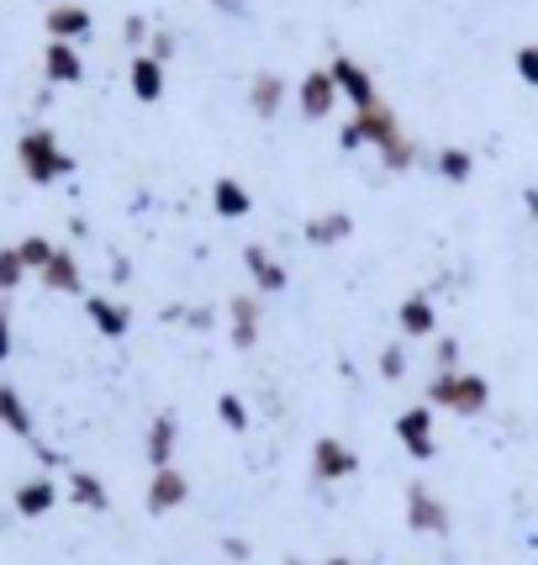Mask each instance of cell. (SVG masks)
<instances>
[{
  "instance_id": "obj_1",
  "label": "cell",
  "mask_w": 538,
  "mask_h": 565,
  "mask_svg": "<svg viewBox=\"0 0 538 565\" xmlns=\"http://www.w3.org/2000/svg\"><path fill=\"white\" fill-rule=\"evenodd\" d=\"M348 122L359 127L365 148H375V153H380V164H386L391 174H407L417 164V143L401 132V122H396V111L386 106V100H375V106H365V111H354Z\"/></svg>"
},
{
  "instance_id": "obj_13",
  "label": "cell",
  "mask_w": 538,
  "mask_h": 565,
  "mask_svg": "<svg viewBox=\"0 0 538 565\" xmlns=\"http://www.w3.org/2000/svg\"><path fill=\"white\" fill-rule=\"evenodd\" d=\"M43 26H49V43H85L96 22H90V11H85V6H49Z\"/></svg>"
},
{
  "instance_id": "obj_30",
  "label": "cell",
  "mask_w": 538,
  "mask_h": 565,
  "mask_svg": "<svg viewBox=\"0 0 538 565\" xmlns=\"http://www.w3.org/2000/svg\"><path fill=\"white\" fill-rule=\"evenodd\" d=\"M380 375H386V381H401V375H407V344L380 349Z\"/></svg>"
},
{
  "instance_id": "obj_31",
  "label": "cell",
  "mask_w": 538,
  "mask_h": 565,
  "mask_svg": "<svg viewBox=\"0 0 538 565\" xmlns=\"http://www.w3.org/2000/svg\"><path fill=\"white\" fill-rule=\"evenodd\" d=\"M433 365H439V370H460V339H439V349H433Z\"/></svg>"
},
{
  "instance_id": "obj_8",
  "label": "cell",
  "mask_w": 538,
  "mask_h": 565,
  "mask_svg": "<svg viewBox=\"0 0 538 565\" xmlns=\"http://www.w3.org/2000/svg\"><path fill=\"white\" fill-rule=\"evenodd\" d=\"M354 470H359V455H354L343 439L322 434V439L312 444V481H322V487H327V481H348Z\"/></svg>"
},
{
  "instance_id": "obj_33",
  "label": "cell",
  "mask_w": 538,
  "mask_h": 565,
  "mask_svg": "<svg viewBox=\"0 0 538 565\" xmlns=\"http://www.w3.org/2000/svg\"><path fill=\"white\" fill-rule=\"evenodd\" d=\"M148 53H153L159 64H170V53H174V38H170V32H153V38H148Z\"/></svg>"
},
{
  "instance_id": "obj_39",
  "label": "cell",
  "mask_w": 538,
  "mask_h": 565,
  "mask_svg": "<svg viewBox=\"0 0 538 565\" xmlns=\"http://www.w3.org/2000/svg\"><path fill=\"white\" fill-rule=\"evenodd\" d=\"M322 565H354V561H348V555H333V561H322Z\"/></svg>"
},
{
  "instance_id": "obj_22",
  "label": "cell",
  "mask_w": 538,
  "mask_h": 565,
  "mask_svg": "<svg viewBox=\"0 0 538 565\" xmlns=\"http://www.w3.org/2000/svg\"><path fill=\"white\" fill-rule=\"evenodd\" d=\"M37 280H43L49 291H58V296H79V286H85V280H79V259H74L69 248H53V259L43 265Z\"/></svg>"
},
{
  "instance_id": "obj_24",
  "label": "cell",
  "mask_w": 538,
  "mask_h": 565,
  "mask_svg": "<svg viewBox=\"0 0 538 565\" xmlns=\"http://www.w3.org/2000/svg\"><path fill=\"white\" fill-rule=\"evenodd\" d=\"M433 170H439L443 185H465L470 174H475V153L470 148H439L433 153Z\"/></svg>"
},
{
  "instance_id": "obj_16",
  "label": "cell",
  "mask_w": 538,
  "mask_h": 565,
  "mask_svg": "<svg viewBox=\"0 0 538 565\" xmlns=\"http://www.w3.org/2000/svg\"><path fill=\"white\" fill-rule=\"evenodd\" d=\"M227 339H233V349L259 344V301L254 296H233L227 301Z\"/></svg>"
},
{
  "instance_id": "obj_27",
  "label": "cell",
  "mask_w": 538,
  "mask_h": 565,
  "mask_svg": "<svg viewBox=\"0 0 538 565\" xmlns=\"http://www.w3.org/2000/svg\"><path fill=\"white\" fill-rule=\"evenodd\" d=\"M53 248H58L53 238H43V233H32V238H22V244H17V254H22V265H26L32 275H43V265L53 259Z\"/></svg>"
},
{
  "instance_id": "obj_35",
  "label": "cell",
  "mask_w": 538,
  "mask_h": 565,
  "mask_svg": "<svg viewBox=\"0 0 538 565\" xmlns=\"http://www.w3.org/2000/svg\"><path fill=\"white\" fill-rule=\"evenodd\" d=\"M338 148H343V153H359V148H365V138H359V127H354V122L338 127Z\"/></svg>"
},
{
  "instance_id": "obj_4",
  "label": "cell",
  "mask_w": 538,
  "mask_h": 565,
  "mask_svg": "<svg viewBox=\"0 0 538 565\" xmlns=\"http://www.w3.org/2000/svg\"><path fill=\"white\" fill-rule=\"evenodd\" d=\"M449 508H443V497L433 492V487H422V481H412L407 487V529L412 534H433V540H443L449 534Z\"/></svg>"
},
{
  "instance_id": "obj_11",
  "label": "cell",
  "mask_w": 538,
  "mask_h": 565,
  "mask_svg": "<svg viewBox=\"0 0 538 565\" xmlns=\"http://www.w3.org/2000/svg\"><path fill=\"white\" fill-rule=\"evenodd\" d=\"M244 270H248V280H254L265 296H280L286 286H291V270H286V265H280L265 244H248L244 248Z\"/></svg>"
},
{
  "instance_id": "obj_25",
  "label": "cell",
  "mask_w": 538,
  "mask_h": 565,
  "mask_svg": "<svg viewBox=\"0 0 538 565\" xmlns=\"http://www.w3.org/2000/svg\"><path fill=\"white\" fill-rule=\"evenodd\" d=\"M69 497L79 502V508H90V513H106V508H111L106 481H100V476H90V470H74V476H69Z\"/></svg>"
},
{
  "instance_id": "obj_6",
  "label": "cell",
  "mask_w": 538,
  "mask_h": 565,
  "mask_svg": "<svg viewBox=\"0 0 538 565\" xmlns=\"http://www.w3.org/2000/svg\"><path fill=\"white\" fill-rule=\"evenodd\" d=\"M333 79H338V96L354 106V111H365V106H375L380 100V90H375V74L365 70V64H354L348 53H333Z\"/></svg>"
},
{
  "instance_id": "obj_38",
  "label": "cell",
  "mask_w": 538,
  "mask_h": 565,
  "mask_svg": "<svg viewBox=\"0 0 538 565\" xmlns=\"http://www.w3.org/2000/svg\"><path fill=\"white\" fill-rule=\"evenodd\" d=\"M523 212L538 222V185H528V191H523Z\"/></svg>"
},
{
  "instance_id": "obj_10",
  "label": "cell",
  "mask_w": 538,
  "mask_h": 565,
  "mask_svg": "<svg viewBox=\"0 0 538 565\" xmlns=\"http://www.w3.org/2000/svg\"><path fill=\"white\" fill-rule=\"evenodd\" d=\"M396 328H401V339H433V333H439V307H433V296L428 291L401 296V307H396Z\"/></svg>"
},
{
  "instance_id": "obj_23",
  "label": "cell",
  "mask_w": 538,
  "mask_h": 565,
  "mask_svg": "<svg viewBox=\"0 0 538 565\" xmlns=\"http://www.w3.org/2000/svg\"><path fill=\"white\" fill-rule=\"evenodd\" d=\"M0 428L17 434V439H32V413H26L22 392H17L11 381H0Z\"/></svg>"
},
{
  "instance_id": "obj_32",
  "label": "cell",
  "mask_w": 538,
  "mask_h": 565,
  "mask_svg": "<svg viewBox=\"0 0 538 565\" xmlns=\"http://www.w3.org/2000/svg\"><path fill=\"white\" fill-rule=\"evenodd\" d=\"M122 32H127V43H132V49H143L148 38H153V26H148L143 17H127V26H122Z\"/></svg>"
},
{
  "instance_id": "obj_34",
  "label": "cell",
  "mask_w": 538,
  "mask_h": 565,
  "mask_svg": "<svg viewBox=\"0 0 538 565\" xmlns=\"http://www.w3.org/2000/svg\"><path fill=\"white\" fill-rule=\"evenodd\" d=\"M11 349H17V339H11V312L0 307V365L11 360Z\"/></svg>"
},
{
  "instance_id": "obj_14",
  "label": "cell",
  "mask_w": 538,
  "mask_h": 565,
  "mask_svg": "<svg viewBox=\"0 0 538 565\" xmlns=\"http://www.w3.org/2000/svg\"><path fill=\"white\" fill-rule=\"evenodd\" d=\"M85 318L96 322L100 339H127V328H132V312L117 296H85Z\"/></svg>"
},
{
  "instance_id": "obj_26",
  "label": "cell",
  "mask_w": 538,
  "mask_h": 565,
  "mask_svg": "<svg viewBox=\"0 0 538 565\" xmlns=\"http://www.w3.org/2000/svg\"><path fill=\"white\" fill-rule=\"evenodd\" d=\"M217 418L227 434H248V402L238 392H222L217 396Z\"/></svg>"
},
{
  "instance_id": "obj_5",
  "label": "cell",
  "mask_w": 538,
  "mask_h": 565,
  "mask_svg": "<svg viewBox=\"0 0 538 565\" xmlns=\"http://www.w3.org/2000/svg\"><path fill=\"white\" fill-rule=\"evenodd\" d=\"M338 100L343 96H338V79H333V70L301 74V85H295V111H301L306 122H327Z\"/></svg>"
},
{
  "instance_id": "obj_28",
  "label": "cell",
  "mask_w": 538,
  "mask_h": 565,
  "mask_svg": "<svg viewBox=\"0 0 538 565\" xmlns=\"http://www.w3.org/2000/svg\"><path fill=\"white\" fill-rule=\"evenodd\" d=\"M26 275H32V270L22 265V254H17V244H11V248H0V296H6V291H17V286H22Z\"/></svg>"
},
{
  "instance_id": "obj_20",
  "label": "cell",
  "mask_w": 538,
  "mask_h": 565,
  "mask_svg": "<svg viewBox=\"0 0 538 565\" xmlns=\"http://www.w3.org/2000/svg\"><path fill=\"white\" fill-rule=\"evenodd\" d=\"M11 508H17V518H43V513H53V508H58V487H53L49 476H32V481H22V487H17Z\"/></svg>"
},
{
  "instance_id": "obj_18",
  "label": "cell",
  "mask_w": 538,
  "mask_h": 565,
  "mask_svg": "<svg viewBox=\"0 0 538 565\" xmlns=\"http://www.w3.org/2000/svg\"><path fill=\"white\" fill-rule=\"evenodd\" d=\"M212 212H217V217H227V222L248 217V212H254V196H248L244 180H233V174H217V180H212Z\"/></svg>"
},
{
  "instance_id": "obj_17",
  "label": "cell",
  "mask_w": 538,
  "mask_h": 565,
  "mask_svg": "<svg viewBox=\"0 0 538 565\" xmlns=\"http://www.w3.org/2000/svg\"><path fill=\"white\" fill-rule=\"evenodd\" d=\"M174 444H180V423H174V413H159V418L148 423V439H143V455L153 470L174 466Z\"/></svg>"
},
{
  "instance_id": "obj_9",
  "label": "cell",
  "mask_w": 538,
  "mask_h": 565,
  "mask_svg": "<svg viewBox=\"0 0 538 565\" xmlns=\"http://www.w3.org/2000/svg\"><path fill=\"white\" fill-rule=\"evenodd\" d=\"M185 497H191V481H185V470H174V466H164V470H153L148 476V513L153 518H164V513H174V508H185Z\"/></svg>"
},
{
  "instance_id": "obj_29",
  "label": "cell",
  "mask_w": 538,
  "mask_h": 565,
  "mask_svg": "<svg viewBox=\"0 0 538 565\" xmlns=\"http://www.w3.org/2000/svg\"><path fill=\"white\" fill-rule=\"evenodd\" d=\"M513 70H517V79H523V85H534V90H538V43H523V49L513 53Z\"/></svg>"
},
{
  "instance_id": "obj_7",
  "label": "cell",
  "mask_w": 538,
  "mask_h": 565,
  "mask_svg": "<svg viewBox=\"0 0 538 565\" xmlns=\"http://www.w3.org/2000/svg\"><path fill=\"white\" fill-rule=\"evenodd\" d=\"M396 439L412 460H433L439 455V439H433V407H407L396 413Z\"/></svg>"
},
{
  "instance_id": "obj_12",
  "label": "cell",
  "mask_w": 538,
  "mask_h": 565,
  "mask_svg": "<svg viewBox=\"0 0 538 565\" xmlns=\"http://www.w3.org/2000/svg\"><path fill=\"white\" fill-rule=\"evenodd\" d=\"M286 96H291V85H286L275 70H259L254 79H248V111H254V117H265V122L269 117H280Z\"/></svg>"
},
{
  "instance_id": "obj_2",
  "label": "cell",
  "mask_w": 538,
  "mask_h": 565,
  "mask_svg": "<svg viewBox=\"0 0 538 565\" xmlns=\"http://www.w3.org/2000/svg\"><path fill=\"white\" fill-rule=\"evenodd\" d=\"M428 407H443V413H454V418H481L491 407V381L475 375V370H433Z\"/></svg>"
},
{
  "instance_id": "obj_3",
  "label": "cell",
  "mask_w": 538,
  "mask_h": 565,
  "mask_svg": "<svg viewBox=\"0 0 538 565\" xmlns=\"http://www.w3.org/2000/svg\"><path fill=\"white\" fill-rule=\"evenodd\" d=\"M17 164H22V174L32 185H58V180L74 174V159L64 153L58 132H49V127H32V132L17 138Z\"/></svg>"
},
{
  "instance_id": "obj_37",
  "label": "cell",
  "mask_w": 538,
  "mask_h": 565,
  "mask_svg": "<svg viewBox=\"0 0 538 565\" xmlns=\"http://www.w3.org/2000/svg\"><path fill=\"white\" fill-rule=\"evenodd\" d=\"M212 6H217V11H227V17H244V11H248V0H212Z\"/></svg>"
},
{
  "instance_id": "obj_15",
  "label": "cell",
  "mask_w": 538,
  "mask_h": 565,
  "mask_svg": "<svg viewBox=\"0 0 538 565\" xmlns=\"http://www.w3.org/2000/svg\"><path fill=\"white\" fill-rule=\"evenodd\" d=\"M127 85H132V96L153 106V100H164V64L153 58V53H132V64H127Z\"/></svg>"
},
{
  "instance_id": "obj_19",
  "label": "cell",
  "mask_w": 538,
  "mask_h": 565,
  "mask_svg": "<svg viewBox=\"0 0 538 565\" xmlns=\"http://www.w3.org/2000/svg\"><path fill=\"white\" fill-rule=\"evenodd\" d=\"M301 238L312 248H333V244H343V238H354V217H348V212H318V217H306Z\"/></svg>"
},
{
  "instance_id": "obj_21",
  "label": "cell",
  "mask_w": 538,
  "mask_h": 565,
  "mask_svg": "<svg viewBox=\"0 0 538 565\" xmlns=\"http://www.w3.org/2000/svg\"><path fill=\"white\" fill-rule=\"evenodd\" d=\"M43 74H49L53 85H79V79H85L79 43H49V53H43Z\"/></svg>"
},
{
  "instance_id": "obj_36",
  "label": "cell",
  "mask_w": 538,
  "mask_h": 565,
  "mask_svg": "<svg viewBox=\"0 0 538 565\" xmlns=\"http://www.w3.org/2000/svg\"><path fill=\"white\" fill-rule=\"evenodd\" d=\"M222 550H227V561H248V544L244 540H222Z\"/></svg>"
}]
</instances>
